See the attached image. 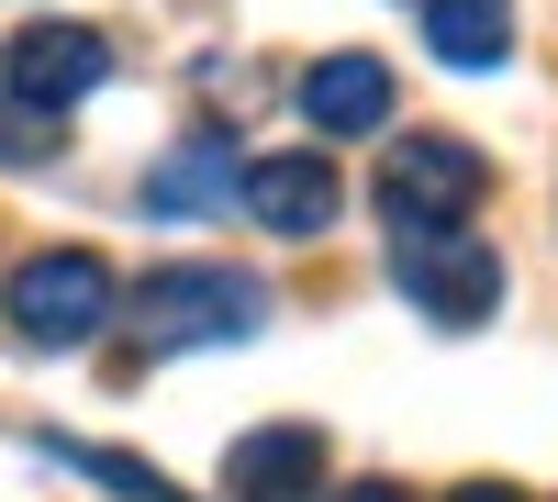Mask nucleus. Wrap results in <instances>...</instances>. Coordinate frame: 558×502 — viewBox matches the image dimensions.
<instances>
[{
  "instance_id": "nucleus-1",
  "label": "nucleus",
  "mask_w": 558,
  "mask_h": 502,
  "mask_svg": "<svg viewBox=\"0 0 558 502\" xmlns=\"http://www.w3.org/2000/svg\"><path fill=\"white\" fill-rule=\"evenodd\" d=\"M123 313V280H112V257H89V246H45V257H23L12 280H0V325H12V346L23 357H68V346H89Z\"/></svg>"
},
{
  "instance_id": "nucleus-2",
  "label": "nucleus",
  "mask_w": 558,
  "mask_h": 502,
  "mask_svg": "<svg viewBox=\"0 0 558 502\" xmlns=\"http://www.w3.org/2000/svg\"><path fill=\"white\" fill-rule=\"evenodd\" d=\"M123 325H134V346L146 357H179V346H235V335H257L268 325V291L246 280V268H157V280H134L123 291Z\"/></svg>"
},
{
  "instance_id": "nucleus-3",
  "label": "nucleus",
  "mask_w": 558,
  "mask_h": 502,
  "mask_svg": "<svg viewBox=\"0 0 558 502\" xmlns=\"http://www.w3.org/2000/svg\"><path fill=\"white\" fill-rule=\"evenodd\" d=\"M391 280H402V302L425 313V325L470 335L502 302V257L470 235V223H391Z\"/></svg>"
},
{
  "instance_id": "nucleus-4",
  "label": "nucleus",
  "mask_w": 558,
  "mask_h": 502,
  "mask_svg": "<svg viewBox=\"0 0 558 502\" xmlns=\"http://www.w3.org/2000/svg\"><path fill=\"white\" fill-rule=\"evenodd\" d=\"M481 191H492V168L458 134H391L380 146V212L391 223H470Z\"/></svg>"
},
{
  "instance_id": "nucleus-5",
  "label": "nucleus",
  "mask_w": 558,
  "mask_h": 502,
  "mask_svg": "<svg viewBox=\"0 0 558 502\" xmlns=\"http://www.w3.org/2000/svg\"><path fill=\"white\" fill-rule=\"evenodd\" d=\"M101 78H112V34H89V23H23L12 57H0V89H12V101H45V112L89 101Z\"/></svg>"
},
{
  "instance_id": "nucleus-6",
  "label": "nucleus",
  "mask_w": 558,
  "mask_h": 502,
  "mask_svg": "<svg viewBox=\"0 0 558 502\" xmlns=\"http://www.w3.org/2000/svg\"><path fill=\"white\" fill-rule=\"evenodd\" d=\"M235 201H246V223H268V235L302 246V235H324V223H336L347 191H336V157L302 146V157H246V168H235Z\"/></svg>"
},
{
  "instance_id": "nucleus-7",
  "label": "nucleus",
  "mask_w": 558,
  "mask_h": 502,
  "mask_svg": "<svg viewBox=\"0 0 558 502\" xmlns=\"http://www.w3.org/2000/svg\"><path fill=\"white\" fill-rule=\"evenodd\" d=\"M223 491H235V502H313V491H324V436H313V425H257V436H235Z\"/></svg>"
},
{
  "instance_id": "nucleus-8",
  "label": "nucleus",
  "mask_w": 558,
  "mask_h": 502,
  "mask_svg": "<svg viewBox=\"0 0 558 502\" xmlns=\"http://www.w3.org/2000/svg\"><path fill=\"white\" fill-rule=\"evenodd\" d=\"M302 123L313 134H380L391 123V68L380 57H313L302 68Z\"/></svg>"
},
{
  "instance_id": "nucleus-9",
  "label": "nucleus",
  "mask_w": 558,
  "mask_h": 502,
  "mask_svg": "<svg viewBox=\"0 0 558 502\" xmlns=\"http://www.w3.org/2000/svg\"><path fill=\"white\" fill-rule=\"evenodd\" d=\"M223 191H235V146H223V134H191V146H168V157L146 168V212H157V223L213 212Z\"/></svg>"
},
{
  "instance_id": "nucleus-10",
  "label": "nucleus",
  "mask_w": 558,
  "mask_h": 502,
  "mask_svg": "<svg viewBox=\"0 0 558 502\" xmlns=\"http://www.w3.org/2000/svg\"><path fill=\"white\" fill-rule=\"evenodd\" d=\"M436 68H502L514 57V0H425Z\"/></svg>"
},
{
  "instance_id": "nucleus-11",
  "label": "nucleus",
  "mask_w": 558,
  "mask_h": 502,
  "mask_svg": "<svg viewBox=\"0 0 558 502\" xmlns=\"http://www.w3.org/2000/svg\"><path fill=\"white\" fill-rule=\"evenodd\" d=\"M57 458H68V469H89L101 491H123V502H191V491H168L146 458H112V446H68V436H57Z\"/></svg>"
},
{
  "instance_id": "nucleus-12",
  "label": "nucleus",
  "mask_w": 558,
  "mask_h": 502,
  "mask_svg": "<svg viewBox=\"0 0 558 502\" xmlns=\"http://www.w3.org/2000/svg\"><path fill=\"white\" fill-rule=\"evenodd\" d=\"M0 168H57V112L0 89Z\"/></svg>"
},
{
  "instance_id": "nucleus-13",
  "label": "nucleus",
  "mask_w": 558,
  "mask_h": 502,
  "mask_svg": "<svg viewBox=\"0 0 558 502\" xmlns=\"http://www.w3.org/2000/svg\"><path fill=\"white\" fill-rule=\"evenodd\" d=\"M447 502H514V491H502V480H470V491H447Z\"/></svg>"
},
{
  "instance_id": "nucleus-14",
  "label": "nucleus",
  "mask_w": 558,
  "mask_h": 502,
  "mask_svg": "<svg viewBox=\"0 0 558 502\" xmlns=\"http://www.w3.org/2000/svg\"><path fill=\"white\" fill-rule=\"evenodd\" d=\"M347 502H402V491H380V480H368V491H347Z\"/></svg>"
}]
</instances>
